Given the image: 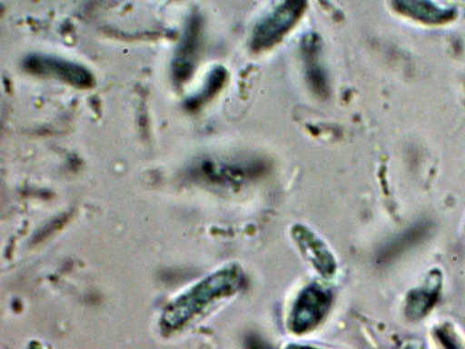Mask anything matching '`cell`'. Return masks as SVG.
Returning <instances> with one entry per match:
<instances>
[{"instance_id": "52a82bcc", "label": "cell", "mask_w": 465, "mask_h": 349, "mask_svg": "<svg viewBox=\"0 0 465 349\" xmlns=\"http://www.w3.org/2000/svg\"><path fill=\"white\" fill-rule=\"evenodd\" d=\"M394 8L401 14L427 24H442L456 15L453 8H443L428 1H397Z\"/></svg>"}, {"instance_id": "7c38bea8", "label": "cell", "mask_w": 465, "mask_h": 349, "mask_svg": "<svg viewBox=\"0 0 465 349\" xmlns=\"http://www.w3.org/2000/svg\"><path fill=\"white\" fill-rule=\"evenodd\" d=\"M247 348L248 349H271L262 341L257 339L256 337H250L247 340Z\"/></svg>"}, {"instance_id": "5b68a950", "label": "cell", "mask_w": 465, "mask_h": 349, "mask_svg": "<svg viewBox=\"0 0 465 349\" xmlns=\"http://www.w3.org/2000/svg\"><path fill=\"white\" fill-rule=\"evenodd\" d=\"M320 49L321 43L315 34H309L303 38L302 53L306 80L316 95L325 98L329 95L330 86L326 73L319 60Z\"/></svg>"}, {"instance_id": "3957f363", "label": "cell", "mask_w": 465, "mask_h": 349, "mask_svg": "<svg viewBox=\"0 0 465 349\" xmlns=\"http://www.w3.org/2000/svg\"><path fill=\"white\" fill-rule=\"evenodd\" d=\"M331 304V293L312 284L295 298L288 317L289 329L297 334L315 328L325 317Z\"/></svg>"}, {"instance_id": "6da1fadb", "label": "cell", "mask_w": 465, "mask_h": 349, "mask_svg": "<svg viewBox=\"0 0 465 349\" xmlns=\"http://www.w3.org/2000/svg\"><path fill=\"white\" fill-rule=\"evenodd\" d=\"M242 281V273L236 264L217 270L174 301L165 311L163 322L172 328L183 325L216 301L234 294Z\"/></svg>"}, {"instance_id": "9c48e42d", "label": "cell", "mask_w": 465, "mask_h": 349, "mask_svg": "<svg viewBox=\"0 0 465 349\" xmlns=\"http://www.w3.org/2000/svg\"><path fill=\"white\" fill-rule=\"evenodd\" d=\"M439 284L438 278L434 277L426 286L411 292L406 304L407 314L416 318L426 314L436 300Z\"/></svg>"}, {"instance_id": "30bf717a", "label": "cell", "mask_w": 465, "mask_h": 349, "mask_svg": "<svg viewBox=\"0 0 465 349\" xmlns=\"http://www.w3.org/2000/svg\"><path fill=\"white\" fill-rule=\"evenodd\" d=\"M430 226L427 224H418L410 228L408 231L401 234L397 239L391 241L385 246V250L381 253V258L388 259L401 254L406 248L411 246L416 242L420 241L429 231Z\"/></svg>"}, {"instance_id": "277c9868", "label": "cell", "mask_w": 465, "mask_h": 349, "mask_svg": "<svg viewBox=\"0 0 465 349\" xmlns=\"http://www.w3.org/2000/svg\"><path fill=\"white\" fill-rule=\"evenodd\" d=\"M24 66L32 74L53 77L79 88L89 87L94 82L93 75L84 67L50 56H30Z\"/></svg>"}, {"instance_id": "8992f818", "label": "cell", "mask_w": 465, "mask_h": 349, "mask_svg": "<svg viewBox=\"0 0 465 349\" xmlns=\"http://www.w3.org/2000/svg\"><path fill=\"white\" fill-rule=\"evenodd\" d=\"M292 234L315 268L324 275L332 274L336 268L335 260L324 243L302 225L293 227Z\"/></svg>"}, {"instance_id": "7a4b0ae2", "label": "cell", "mask_w": 465, "mask_h": 349, "mask_svg": "<svg viewBox=\"0 0 465 349\" xmlns=\"http://www.w3.org/2000/svg\"><path fill=\"white\" fill-rule=\"evenodd\" d=\"M306 8L304 1H284L274 7L253 28L251 47L268 49L277 44L297 23Z\"/></svg>"}, {"instance_id": "ba28073f", "label": "cell", "mask_w": 465, "mask_h": 349, "mask_svg": "<svg viewBox=\"0 0 465 349\" xmlns=\"http://www.w3.org/2000/svg\"><path fill=\"white\" fill-rule=\"evenodd\" d=\"M201 25L199 15H193L186 29L181 46L183 61L177 65V74L181 75L182 79L186 78L192 72L193 61L199 47Z\"/></svg>"}, {"instance_id": "8fae6325", "label": "cell", "mask_w": 465, "mask_h": 349, "mask_svg": "<svg viewBox=\"0 0 465 349\" xmlns=\"http://www.w3.org/2000/svg\"><path fill=\"white\" fill-rule=\"evenodd\" d=\"M227 73L222 66L215 67L208 75L202 91L188 104L191 108H195L210 100L223 85Z\"/></svg>"}, {"instance_id": "4fadbf2b", "label": "cell", "mask_w": 465, "mask_h": 349, "mask_svg": "<svg viewBox=\"0 0 465 349\" xmlns=\"http://www.w3.org/2000/svg\"><path fill=\"white\" fill-rule=\"evenodd\" d=\"M284 349H318L315 347H312L309 345H303V344H290L286 345Z\"/></svg>"}]
</instances>
